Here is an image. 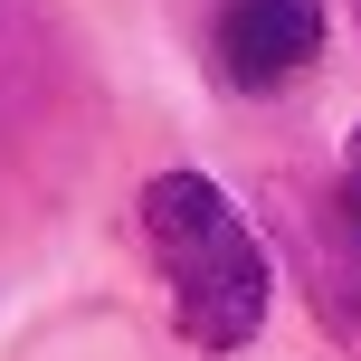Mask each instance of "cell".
I'll use <instances>...</instances> for the list:
<instances>
[{"mask_svg":"<svg viewBox=\"0 0 361 361\" xmlns=\"http://www.w3.org/2000/svg\"><path fill=\"white\" fill-rule=\"evenodd\" d=\"M143 238H152V257H162L171 314H180V333H190L200 352L257 343L267 295H276V286H267V247H257V228H247L200 171H162V180L143 190Z\"/></svg>","mask_w":361,"mask_h":361,"instance_id":"cell-1","label":"cell"},{"mask_svg":"<svg viewBox=\"0 0 361 361\" xmlns=\"http://www.w3.org/2000/svg\"><path fill=\"white\" fill-rule=\"evenodd\" d=\"M314 48H324L314 0H228V19H219V67L247 95H276L295 67H314Z\"/></svg>","mask_w":361,"mask_h":361,"instance_id":"cell-2","label":"cell"},{"mask_svg":"<svg viewBox=\"0 0 361 361\" xmlns=\"http://www.w3.org/2000/svg\"><path fill=\"white\" fill-rule=\"evenodd\" d=\"M343 219H361V133H352V162H343Z\"/></svg>","mask_w":361,"mask_h":361,"instance_id":"cell-3","label":"cell"}]
</instances>
